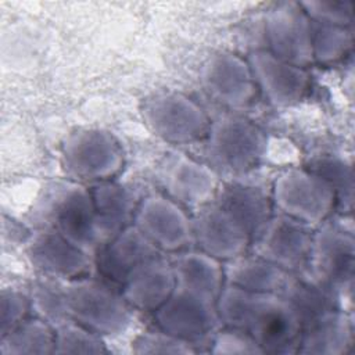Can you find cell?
Masks as SVG:
<instances>
[{"label":"cell","mask_w":355,"mask_h":355,"mask_svg":"<svg viewBox=\"0 0 355 355\" xmlns=\"http://www.w3.org/2000/svg\"><path fill=\"white\" fill-rule=\"evenodd\" d=\"M71 320L100 336L122 333L132 320L133 308L107 282L89 276L65 282Z\"/></svg>","instance_id":"obj_3"},{"label":"cell","mask_w":355,"mask_h":355,"mask_svg":"<svg viewBox=\"0 0 355 355\" xmlns=\"http://www.w3.org/2000/svg\"><path fill=\"white\" fill-rule=\"evenodd\" d=\"M308 169L319 175L333 189L337 204L348 208L352 207L354 180L349 164L334 157H324L316 159Z\"/></svg>","instance_id":"obj_30"},{"label":"cell","mask_w":355,"mask_h":355,"mask_svg":"<svg viewBox=\"0 0 355 355\" xmlns=\"http://www.w3.org/2000/svg\"><path fill=\"white\" fill-rule=\"evenodd\" d=\"M352 343V318L343 309H336L302 326L297 352L305 355H343L349 351Z\"/></svg>","instance_id":"obj_23"},{"label":"cell","mask_w":355,"mask_h":355,"mask_svg":"<svg viewBox=\"0 0 355 355\" xmlns=\"http://www.w3.org/2000/svg\"><path fill=\"white\" fill-rule=\"evenodd\" d=\"M268 51L293 65L313 64L312 21L298 1L273 4L265 15Z\"/></svg>","instance_id":"obj_10"},{"label":"cell","mask_w":355,"mask_h":355,"mask_svg":"<svg viewBox=\"0 0 355 355\" xmlns=\"http://www.w3.org/2000/svg\"><path fill=\"white\" fill-rule=\"evenodd\" d=\"M354 254L352 232L341 223L324 220L313 230L309 258L301 272L341 290L352 282Z\"/></svg>","instance_id":"obj_9"},{"label":"cell","mask_w":355,"mask_h":355,"mask_svg":"<svg viewBox=\"0 0 355 355\" xmlns=\"http://www.w3.org/2000/svg\"><path fill=\"white\" fill-rule=\"evenodd\" d=\"M352 44L351 26H334L312 21V53L315 62L330 64L340 61L351 51Z\"/></svg>","instance_id":"obj_28"},{"label":"cell","mask_w":355,"mask_h":355,"mask_svg":"<svg viewBox=\"0 0 355 355\" xmlns=\"http://www.w3.org/2000/svg\"><path fill=\"white\" fill-rule=\"evenodd\" d=\"M133 225L161 252H180L194 241L191 219L183 207L162 194L140 200Z\"/></svg>","instance_id":"obj_12"},{"label":"cell","mask_w":355,"mask_h":355,"mask_svg":"<svg viewBox=\"0 0 355 355\" xmlns=\"http://www.w3.org/2000/svg\"><path fill=\"white\" fill-rule=\"evenodd\" d=\"M28 295L35 316L46 320L54 329L71 320L64 280L42 276L29 286Z\"/></svg>","instance_id":"obj_27"},{"label":"cell","mask_w":355,"mask_h":355,"mask_svg":"<svg viewBox=\"0 0 355 355\" xmlns=\"http://www.w3.org/2000/svg\"><path fill=\"white\" fill-rule=\"evenodd\" d=\"M54 347L55 329L37 316L26 318L0 340L3 355H47Z\"/></svg>","instance_id":"obj_26"},{"label":"cell","mask_w":355,"mask_h":355,"mask_svg":"<svg viewBox=\"0 0 355 355\" xmlns=\"http://www.w3.org/2000/svg\"><path fill=\"white\" fill-rule=\"evenodd\" d=\"M26 255L42 276L64 282L87 276L94 265L90 251L50 230H35L28 241Z\"/></svg>","instance_id":"obj_15"},{"label":"cell","mask_w":355,"mask_h":355,"mask_svg":"<svg viewBox=\"0 0 355 355\" xmlns=\"http://www.w3.org/2000/svg\"><path fill=\"white\" fill-rule=\"evenodd\" d=\"M103 336L68 320L55 329L54 354H107Z\"/></svg>","instance_id":"obj_29"},{"label":"cell","mask_w":355,"mask_h":355,"mask_svg":"<svg viewBox=\"0 0 355 355\" xmlns=\"http://www.w3.org/2000/svg\"><path fill=\"white\" fill-rule=\"evenodd\" d=\"M159 255L161 251L132 223L98 247L94 265L105 280L122 286L133 270Z\"/></svg>","instance_id":"obj_18"},{"label":"cell","mask_w":355,"mask_h":355,"mask_svg":"<svg viewBox=\"0 0 355 355\" xmlns=\"http://www.w3.org/2000/svg\"><path fill=\"white\" fill-rule=\"evenodd\" d=\"M133 352L141 355H157V354H171V355H186L194 354L196 348L190 343L178 338L161 329L143 331L133 341Z\"/></svg>","instance_id":"obj_31"},{"label":"cell","mask_w":355,"mask_h":355,"mask_svg":"<svg viewBox=\"0 0 355 355\" xmlns=\"http://www.w3.org/2000/svg\"><path fill=\"white\" fill-rule=\"evenodd\" d=\"M214 200L239 219L252 241L275 214L270 193L251 183L227 182L220 184Z\"/></svg>","instance_id":"obj_22"},{"label":"cell","mask_w":355,"mask_h":355,"mask_svg":"<svg viewBox=\"0 0 355 355\" xmlns=\"http://www.w3.org/2000/svg\"><path fill=\"white\" fill-rule=\"evenodd\" d=\"M223 273L226 284L257 293H277L288 272L255 252H244L226 261Z\"/></svg>","instance_id":"obj_25"},{"label":"cell","mask_w":355,"mask_h":355,"mask_svg":"<svg viewBox=\"0 0 355 355\" xmlns=\"http://www.w3.org/2000/svg\"><path fill=\"white\" fill-rule=\"evenodd\" d=\"M308 18L318 24L351 26L354 4L348 0H306L300 3Z\"/></svg>","instance_id":"obj_32"},{"label":"cell","mask_w":355,"mask_h":355,"mask_svg":"<svg viewBox=\"0 0 355 355\" xmlns=\"http://www.w3.org/2000/svg\"><path fill=\"white\" fill-rule=\"evenodd\" d=\"M176 286L171 261L161 255L140 265L121 286L122 295L133 309L155 312Z\"/></svg>","instance_id":"obj_20"},{"label":"cell","mask_w":355,"mask_h":355,"mask_svg":"<svg viewBox=\"0 0 355 355\" xmlns=\"http://www.w3.org/2000/svg\"><path fill=\"white\" fill-rule=\"evenodd\" d=\"M148 129L164 141L189 144L202 140L209 129L204 110L182 93H158L148 97L141 107Z\"/></svg>","instance_id":"obj_7"},{"label":"cell","mask_w":355,"mask_h":355,"mask_svg":"<svg viewBox=\"0 0 355 355\" xmlns=\"http://www.w3.org/2000/svg\"><path fill=\"white\" fill-rule=\"evenodd\" d=\"M212 354L219 355H247V354H263L261 347L244 331L236 329H219L211 338Z\"/></svg>","instance_id":"obj_34"},{"label":"cell","mask_w":355,"mask_h":355,"mask_svg":"<svg viewBox=\"0 0 355 355\" xmlns=\"http://www.w3.org/2000/svg\"><path fill=\"white\" fill-rule=\"evenodd\" d=\"M273 208L283 215L316 227L329 219L337 198L333 189L309 169H288L273 182Z\"/></svg>","instance_id":"obj_6"},{"label":"cell","mask_w":355,"mask_h":355,"mask_svg":"<svg viewBox=\"0 0 355 355\" xmlns=\"http://www.w3.org/2000/svg\"><path fill=\"white\" fill-rule=\"evenodd\" d=\"M61 164L71 180L93 184L118 175L123 165V151L105 130L78 129L61 143Z\"/></svg>","instance_id":"obj_5"},{"label":"cell","mask_w":355,"mask_h":355,"mask_svg":"<svg viewBox=\"0 0 355 355\" xmlns=\"http://www.w3.org/2000/svg\"><path fill=\"white\" fill-rule=\"evenodd\" d=\"M193 240L200 251L226 262L247 252L252 239L232 212L215 200L196 209L191 218Z\"/></svg>","instance_id":"obj_13"},{"label":"cell","mask_w":355,"mask_h":355,"mask_svg":"<svg viewBox=\"0 0 355 355\" xmlns=\"http://www.w3.org/2000/svg\"><path fill=\"white\" fill-rule=\"evenodd\" d=\"M201 80L205 92L227 108L245 107L258 90L247 60L232 53L211 57L202 68Z\"/></svg>","instance_id":"obj_17"},{"label":"cell","mask_w":355,"mask_h":355,"mask_svg":"<svg viewBox=\"0 0 355 355\" xmlns=\"http://www.w3.org/2000/svg\"><path fill=\"white\" fill-rule=\"evenodd\" d=\"M89 189L93 197L101 244H104L133 223L140 200L130 187L112 179L93 183Z\"/></svg>","instance_id":"obj_21"},{"label":"cell","mask_w":355,"mask_h":355,"mask_svg":"<svg viewBox=\"0 0 355 355\" xmlns=\"http://www.w3.org/2000/svg\"><path fill=\"white\" fill-rule=\"evenodd\" d=\"M247 62L257 89L275 107H290L304 98L309 87L306 68L283 61L268 50L252 51Z\"/></svg>","instance_id":"obj_16"},{"label":"cell","mask_w":355,"mask_h":355,"mask_svg":"<svg viewBox=\"0 0 355 355\" xmlns=\"http://www.w3.org/2000/svg\"><path fill=\"white\" fill-rule=\"evenodd\" d=\"M312 234L313 227L277 212L250 248L286 272H301L309 258Z\"/></svg>","instance_id":"obj_11"},{"label":"cell","mask_w":355,"mask_h":355,"mask_svg":"<svg viewBox=\"0 0 355 355\" xmlns=\"http://www.w3.org/2000/svg\"><path fill=\"white\" fill-rule=\"evenodd\" d=\"M176 287L218 298L225 286L223 265L202 251H180L171 261Z\"/></svg>","instance_id":"obj_24"},{"label":"cell","mask_w":355,"mask_h":355,"mask_svg":"<svg viewBox=\"0 0 355 355\" xmlns=\"http://www.w3.org/2000/svg\"><path fill=\"white\" fill-rule=\"evenodd\" d=\"M29 311L31 301L28 294L15 288H4L0 294V334H7L24 322Z\"/></svg>","instance_id":"obj_33"},{"label":"cell","mask_w":355,"mask_h":355,"mask_svg":"<svg viewBox=\"0 0 355 355\" xmlns=\"http://www.w3.org/2000/svg\"><path fill=\"white\" fill-rule=\"evenodd\" d=\"M205 139V155L212 169L244 173L263 157L266 137L245 118L223 115L211 122Z\"/></svg>","instance_id":"obj_4"},{"label":"cell","mask_w":355,"mask_h":355,"mask_svg":"<svg viewBox=\"0 0 355 355\" xmlns=\"http://www.w3.org/2000/svg\"><path fill=\"white\" fill-rule=\"evenodd\" d=\"M158 329L191 345L204 341L220 329L216 300L175 286L171 297L154 312Z\"/></svg>","instance_id":"obj_8"},{"label":"cell","mask_w":355,"mask_h":355,"mask_svg":"<svg viewBox=\"0 0 355 355\" xmlns=\"http://www.w3.org/2000/svg\"><path fill=\"white\" fill-rule=\"evenodd\" d=\"M157 175L166 197L194 209L214 200L220 186L218 173L211 166L179 153L165 157Z\"/></svg>","instance_id":"obj_14"},{"label":"cell","mask_w":355,"mask_h":355,"mask_svg":"<svg viewBox=\"0 0 355 355\" xmlns=\"http://www.w3.org/2000/svg\"><path fill=\"white\" fill-rule=\"evenodd\" d=\"M277 294L298 316L301 326L336 309H341L340 290L305 272H288Z\"/></svg>","instance_id":"obj_19"},{"label":"cell","mask_w":355,"mask_h":355,"mask_svg":"<svg viewBox=\"0 0 355 355\" xmlns=\"http://www.w3.org/2000/svg\"><path fill=\"white\" fill-rule=\"evenodd\" d=\"M35 230L61 234L86 251L101 245L90 189L75 180H57L44 186L29 212Z\"/></svg>","instance_id":"obj_2"},{"label":"cell","mask_w":355,"mask_h":355,"mask_svg":"<svg viewBox=\"0 0 355 355\" xmlns=\"http://www.w3.org/2000/svg\"><path fill=\"white\" fill-rule=\"evenodd\" d=\"M216 309L223 327L248 334L263 354L288 355L298 351L301 322L277 293L248 291L223 286Z\"/></svg>","instance_id":"obj_1"}]
</instances>
